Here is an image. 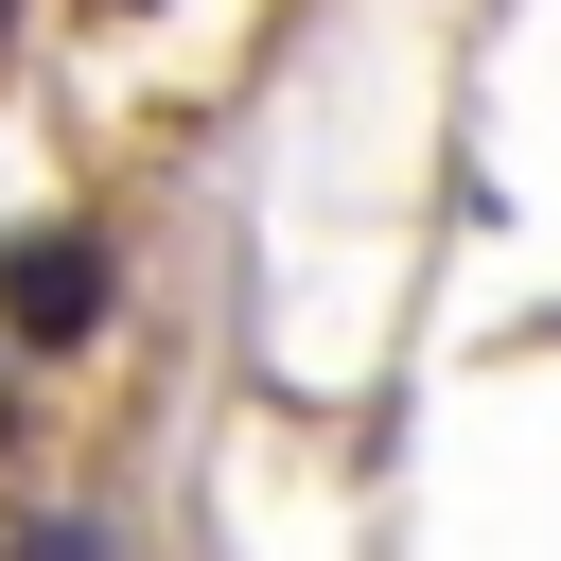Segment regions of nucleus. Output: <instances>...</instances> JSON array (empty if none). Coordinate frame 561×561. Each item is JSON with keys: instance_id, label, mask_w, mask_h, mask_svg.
<instances>
[{"instance_id": "nucleus-5", "label": "nucleus", "mask_w": 561, "mask_h": 561, "mask_svg": "<svg viewBox=\"0 0 561 561\" xmlns=\"http://www.w3.org/2000/svg\"><path fill=\"white\" fill-rule=\"evenodd\" d=\"M105 18H140V0H105Z\"/></svg>"}, {"instance_id": "nucleus-1", "label": "nucleus", "mask_w": 561, "mask_h": 561, "mask_svg": "<svg viewBox=\"0 0 561 561\" xmlns=\"http://www.w3.org/2000/svg\"><path fill=\"white\" fill-rule=\"evenodd\" d=\"M123 316V245L88 228V210H35V228H0V351H88Z\"/></svg>"}, {"instance_id": "nucleus-2", "label": "nucleus", "mask_w": 561, "mask_h": 561, "mask_svg": "<svg viewBox=\"0 0 561 561\" xmlns=\"http://www.w3.org/2000/svg\"><path fill=\"white\" fill-rule=\"evenodd\" d=\"M0 561H123V543H105V526H88V508H35V526H18V543H0Z\"/></svg>"}, {"instance_id": "nucleus-3", "label": "nucleus", "mask_w": 561, "mask_h": 561, "mask_svg": "<svg viewBox=\"0 0 561 561\" xmlns=\"http://www.w3.org/2000/svg\"><path fill=\"white\" fill-rule=\"evenodd\" d=\"M0 456H18V386H0Z\"/></svg>"}, {"instance_id": "nucleus-4", "label": "nucleus", "mask_w": 561, "mask_h": 561, "mask_svg": "<svg viewBox=\"0 0 561 561\" xmlns=\"http://www.w3.org/2000/svg\"><path fill=\"white\" fill-rule=\"evenodd\" d=\"M0 35H18V0H0Z\"/></svg>"}]
</instances>
